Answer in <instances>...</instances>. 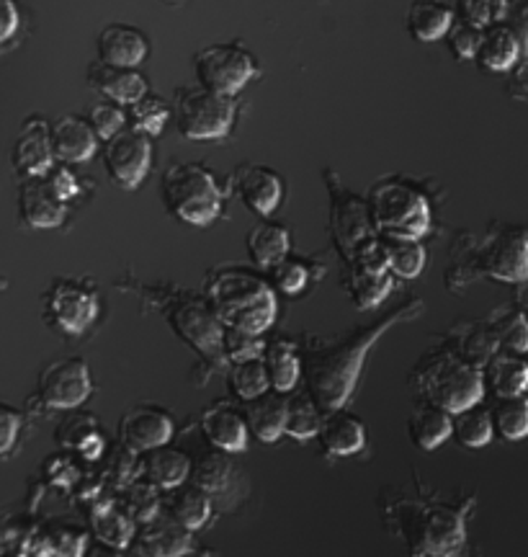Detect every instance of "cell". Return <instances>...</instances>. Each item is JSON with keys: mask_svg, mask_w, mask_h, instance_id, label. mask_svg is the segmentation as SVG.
Wrapping results in <instances>:
<instances>
[{"mask_svg": "<svg viewBox=\"0 0 528 557\" xmlns=\"http://www.w3.org/2000/svg\"><path fill=\"white\" fill-rule=\"evenodd\" d=\"M420 312L423 302L420 299H413L410 305H402V308L394 310L389 318H381L377 325H372V329L356 331L340 341H330V344H325L323 351L315 354L307 372V393L312 395V400L323 408V413L345 408V403H349L353 387H356V382L361 377V369H364L366 354L372 351V346L377 344L392 325H398L400 320H410L420 315Z\"/></svg>", "mask_w": 528, "mask_h": 557, "instance_id": "1", "label": "cell"}, {"mask_svg": "<svg viewBox=\"0 0 528 557\" xmlns=\"http://www.w3.org/2000/svg\"><path fill=\"white\" fill-rule=\"evenodd\" d=\"M467 504L402 498L385 506L387 524L405 540L410 557H456L467 542Z\"/></svg>", "mask_w": 528, "mask_h": 557, "instance_id": "2", "label": "cell"}, {"mask_svg": "<svg viewBox=\"0 0 528 557\" xmlns=\"http://www.w3.org/2000/svg\"><path fill=\"white\" fill-rule=\"evenodd\" d=\"M206 299L225 329H238L261 336L274 325L279 302L274 284L242 267L214 269L206 282Z\"/></svg>", "mask_w": 528, "mask_h": 557, "instance_id": "3", "label": "cell"}, {"mask_svg": "<svg viewBox=\"0 0 528 557\" xmlns=\"http://www.w3.org/2000/svg\"><path fill=\"white\" fill-rule=\"evenodd\" d=\"M413 382L423 398L447 408L451 416L479 406L485 387H488L482 367L472 364L454 348H439L430 357L420 359L418 367L413 369Z\"/></svg>", "mask_w": 528, "mask_h": 557, "instance_id": "4", "label": "cell"}, {"mask_svg": "<svg viewBox=\"0 0 528 557\" xmlns=\"http://www.w3.org/2000/svg\"><path fill=\"white\" fill-rule=\"evenodd\" d=\"M163 201L173 218L193 227H206L222 214L225 191L210 169L199 163H176L163 176Z\"/></svg>", "mask_w": 528, "mask_h": 557, "instance_id": "5", "label": "cell"}, {"mask_svg": "<svg viewBox=\"0 0 528 557\" xmlns=\"http://www.w3.org/2000/svg\"><path fill=\"white\" fill-rule=\"evenodd\" d=\"M369 212L377 233L394 238L420 240L433 222L426 194L402 181H379L369 194Z\"/></svg>", "mask_w": 528, "mask_h": 557, "instance_id": "6", "label": "cell"}, {"mask_svg": "<svg viewBox=\"0 0 528 557\" xmlns=\"http://www.w3.org/2000/svg\"><path fill=\"white\" fill-rule=\"evenodd\" d=\"M178 132L186 139H222L232 129L238 116V103L232 96L214 94V90L199 86L178 90L176 109Z\"/></svg>", "mask_w": 528, "mask_h": 557, "instance_id": "7", "label": "cell"}, {"mask_svg": "<svg viewBox=\"0 0 528 557\" xmlns=\"http://www.w3.org/2000/svg\"><path fill=\"white\" fill-rule=\"evenodd\" d=\"M199 86L214 90L222 96H238L250 81L259 75L253 54L242 50L240 45H210L193 58Z\"/></svg>", "mask_w": 528, "mask_h": 557, "instance_id": "8", "label": "cell"}, {"mask_svg": "<svg viewBox=\"0 0 528 557\" xmlns=\"http://www.w3.org/2000/svg\"><path fill=\"white\" fill-rule=\"evenodd\" d=\"M173 331L178 333L186 344L197 348L201 357L210 361H225V323L210 305V299L189 297L176 302V308L168 312Z\"/></svg>", "mask_w": 528, "mask_h": 557, "instance_id": "9", "label": "cell"}, {"mask_svg": "<svg viewBox=\"0 0 528 557\" xmlns=\"http://www.w3.org/2000/svg\"><path fill=\"white\" fill-rule=\"evenodd\" d=\"M47 320L65 336H83L99 318V295L73 278H58L47 292Z\"/></svg>", "mask_w": 528, "mask_h": 557, "instance_id": "10", "label": "cell"}, {"mask_svg": "<svg viewBox=\"0 0 528 557\" xmlns=\"http://www.w3.org/2000/svg\"><path fill=\"white\" fill-rule=\"evenodd\" d=\"M103 165L122 189H137L148 178L152 165V139L135 127H124L103 145Z\"/></svg>", "mask_w": 528, "mask_h": 557, "instance_id": "11", "label": "cell"}, {"mask_svg": "<svg viewBox=\"0 0 528 557\" xmlns=\"http://www.w3.org/2000/svg\"><path fill=\"white\" fill-rule=\"evenodd\" d=\"M37 387L39 398L47 408L73 410L80 408L90 398L93 380H90V369L86 361L80 357H67L41 369Z\"/></svg>", "mask_w": 528, "mask_h": 557, "instance_id": "12", "label": "cell"}, {"mask_svg": "<svg viewBox=\"0 0 528 557\" xmlns=\"http://www.w3.org/2000/svg\"><path fill=\"white\" fill-rule=\"evenodd\" d=\"M479 269L500 282H528V235L520 230H503L492 235L479 250Z\"/></svg>", "mask_w": 528, "mask_h": 557, "instance_id": "13", "label": "cell"}, {"mask_svg": "<svg viewBox=\"0 0 528 557\" xmlns=\"http://www.w3.org/2000/svg\"><path fill=\"white\" fill-rule=\"evenodd\" d=\"M330 227H332V238H336L340 253H343L345 259H351L353 250H356L361 243L369 240L372 235H377V227H374V220L369 212V201L343 191L340 189V184L332 186Z\"/></svg>", "mask_w": 528, "mask_h": 557, "instance_id": "14", "label": "cell"}, {"mask_svg": "<svg viewBox=\"0 0 528 557\" xmlns=\"http://www.w3.org/2000/svg\"><path fill=\"white\" fill-rule=\"evenodd\" d=\"M120 438L135 455L165 447L173 438V418L168 410L152 406V403L131 406L120 421Z\"/></svg>", "mask_w": 528, "mask_h": 557, "instance_id": "15", "label": "cell"}, {"mask_svg": "<svg viewBox=\"0 0 528 557\" xmlns=\"http://www.w3.org/2000/svg\"><path fill=\"white\" fill-rule=\"evenodd\" d=\"M129 547L135 549L137 557H184L191 553L193 537L191 529L173 519L168 511H160L152 519L142 521Z\"/></svg>", "mask_w": 528, "mask_h": 557, "instance_id": "16", "label": "cell"}, {"mask_svg": "<svg viewBox=\"0 0 528 557\" xmlns=\"http://www.w3.org/2000/svg\"><path fill=\"white\" fill-rule=\"evenodd\" d=\"M52 127L41 116H32L21 127V135L13 145V165L21 176L45 178L54 169Z\"/></svg>", "mask_w": 528, "mask_h": 557, "instance_id": "17", "label": "cell"}, {"mask_svg": "<svg viewBox=\"0 0 528 557\" xmlns=\"http://www.w3.org/2000/svg\"><path fill=\"white\" fill-rule=\"evenodd\" d=\"M201 431L214 449L227 451V455H238V451L248 449L250 429L246 410L235 408L229 400H217L204 410Z\"/></svg>", "mask_w": 528, "mask_h": 557, "instance_id": "18", "label": "cell"}, {"mask_svg": "<svg viewBox=\"0 0 528 557\" xmlns=\"http://www.w3.org/2000/svg\"><path fill=\"white\" fill-rule=\"evenodd\" d=\"M232 186L242 205L253 209L259 218H268L281 205L284 181L266 165H240L232 176Z\"/></svg>", "mask_w": 528, "mask_h": 557, "instance_id": "19", "label": "cell"}, {"mask_svg": "<svg viewBox=\"0 0 528 557\" xmlns=\"http://www.w3.org/2000/svg\"><path fill=\"white\" fill-rule=\"evenodd\" d=\"M18 212L24 225H29L34 230H52L65 222L67 205L58 199V194L52 191L47 176L26 178L18 191Z\"/></svg>", "mask_w": 528, "mask_h": 557, "instance_id": "20", "label": "cell"}, {"mask_svg": "<svg viewBox=\"0 0 528 557\" xmlns=\"http://www.w3.org/2000/svg\"><path fill=\"white\" fill-rule=\"evenodd\" d=\"M148 37L129 24H109L99 34V58L106 65L137 70L148 58Z\"/></svg>", "mask_w": 528, "mask_h": 557, "instance_id": "21", "label": "cell"}, {"mask_svg": "<svg viewBox=\"0 0 528 557\" xmlns=\"http://www.w3.org/2000/svg\"><path fill=\"white\" fill-rule=\"evenodd\" d=\"M52 148L60 163H86L99 150V135L83 116L65 114L52 124Z\"/></svg>", "mask_w": 528, "mask_h": 557, "instance_id": "22", "label": "cell"}, {"mask_svg": "<svg viewBox=\"0 0 528 557\" xmlns=\"http://www.w3.org/2000/svg\"><path fill=\"white\" fill-rule=\"evenodd\" d=\"M88 83L93 86L99 94L106 96L109 101L120 103V107H131L148 96V81L144 75L137 73V70L129 67H114L106 65V62H93L88 67Z\"/></svg>", "mask_w": 528, "mask_h": 557, "instance_id": "23", "label": "cell"}, {"mask_svg": "<svg viewBox=\"0 0 528 557\" xmlns=\"http://www.w3.org/2000/svg\"><path fill=\"white\" fill-rule=\"evenodd\" d=\"M317 438L323 444L325 455L351 457L366 447V429L359 416L349 413L345 408H338L323 416V426H319Z\"/></svg>", "mask_w": 528, "mask_h": 557, "instance_id": "24", "label": "cell"}, {"mask_svg": "<svg viewBox=\"0 0 528 557\" xmlns=\"http://www.w3.org/2000/svg\"><path fill=\"white\" fill-rule=\"evenodd\" d=\"M193 462L184 449L176 447H158L142 455V478L155 483L160 491H173V487L184 485L191 478Z\"/></svg>", "mask_w": 528, "mask_h": 557, "instance_id": "25", "label": "cell"}, {"mask_svg": "<svg viewBox=\"0 0 528 557\" xmlns=\"http://www.w3.org/2000/svg\"><path fill=\"white\" fill-rule=\"evenodd\" d=\"M407 434L418 449H439L451 436V413L436 403L423 400L410 410Z\"/></svg>", "mask_w": 528, "mask_h": 557, "instance_id": "26", "label": "cell"}, {"mask_svg": "<svg viewBox=\"0 0 528 557\" xmlns=\"http://www.w3.org/2000/svg\"><path fill=\"white\" fill-rule=\"evenodd\" d=\"M246 418L248 429L259 442L274 444L279 442L287 426V400L281 393H263L261 398L246 403Z\"/></svg>", "mask_w": 528, "mask_h": 557, "instance_id": "27", "label": "cell"}, {"mask_svg": "<svg viewBox=\"0 0 528 557\" xmlns=\"http://www.w3.org/2000/svg\"><path fill=\"white\" fill-rule=\"evenodd\" d=\"M482 372L485 385H490L498 398H518L528 389V361L520 359V354L500 348Z\"/></svg>", "mask_w": 528, "mask_h": 557, "instance_id": "28", "label": "cell"}, {"mask_svg": "<svg viewBox=\"0 0 528 557\" xmlns=\"http://www.w3.org/2000/svg\"><path fill=\"white\" fill-rule=\"evenodd\" d=\"M191 480L210 493L214 504L232 496L235 487L240 485V475L238 470H235V462L227 457V451L219 449L210 451V455H204L197 465H193Z\"/></svg>", "mask_w": 528, "mask_h": 557, "instance_id": "29", "label": "cell"}, {"mask_svg": "<svg viewBox=\"0 0 528 557\" xmlns=\"http://www.w3.org/2000/svg\"><path fill=\"white\" fill-rule=\"evenodd\" d=\"M171 496L165 500V511L171 513L173 519H178L180 524L186 529H191V532H197L210 521L212 517V508H214V500L210 493L204 491V487H199L197 483H184L178 487H173L168 491Z\"/></svg>", "mask_w": 528, "mask_h": 557, "instance_id": "30", "label": "cell"}, {"mask_svg": "<svg viewBox=\"0 0 528 557\" xmlns=\"http://www.w3.org/2000/svg\"><path fill=\"white\" fill-rule=\"evenodd\" d=\"M520 52H524V45H520L518 34L511 29V26L495 24L490 29L482 32V45H479L477 60L482 62L485 70H492V73H505L516 65Z\"/></svg>", "mask_w": 528, "mask_h": 557, "instance_id": "31", "label": "cell"}, {"mask_svg": "<svg viewBox=\"0 0 528 557\" xmlns=\"http://www.w3.org/2000/svg\"><path fill=\"white\" fill-rule=\"evenodd\" d=\"M289 230L284 225H276V222H261L248 235V256L261 269H274L276 263L289 259Z\"/></svg>", "mask_w": 528, "mask_h": 557, "instance_id": "32", "label": "cell"}, {"mask_svg": "<svg viewBox=\"0 0 528 557\" xmlns=\"http://www.w3.org/2000/svg\"><path fill=\"white\" fill-rule=\"evenodd\" d=\"M392 284H394V274L389 269L351 263L349 292L359 310L379 308V305L389 297V292H392Z\"/></svg>", "mask_w": 528, "mask_h": 557, "instance_id": "33", "label": "cell"}, {"mask_svg": "<svg viewBox=\"0 0 528 557\" xmlns=\"http://www.w3.org/2000/svg\"><path fill=\"white\" fill-rule=\"evenodd\" d=\"M263 361H266L271 389L276 393H291L297 385H300L302 377V359L300 348L291 341H274V344L266 346V354H263Z\"/></svg>", "mask_w": 528, "mask_h": 557, "instance_id": "34", "label": "cell"}, {"mask_svg": "<svg viewBox=\"0 0 528 557\" xmlns=\"http://www.w3.org/2000/svg\"><path fill=\"white\" fill-rule=\"evenodd\" d=\"M454 26V11L439 0H415L407 11V29L418 41H439Z\"/></svg>", "mask_w": 528, "mask_h": 557, "instance_id": "35", "label": "cell"}, {"mask_svg": "<svg viewBox=\"0 0 528 557\" xmlns=\"http://www.w3.org/2000/svg\"><path fill=\"white\" fill-rule=\"evenodd\" d=\"M451 336L456 338L454 351L482 369L500 351L498 336L490 329V323H462L451 331Z\"/></svg>", "mask_w": 528, "mask_h": 557, "instance_id": "36", "label": "cell"}, {"mask_svg": "<svg viewBox=\"0 0 528 557\" xmlns=\"http://www.w3.org/2000/svg\"><path fill=\"white\" fill-rule=\"evenodd\" d=\"M451 436L456 438L462 447L467 449H482L488 447L495 436V426H492V413L485 408L472 406L467 410H458L451 416Z\"/></svg>", "mask_w": 528, "mask_h": 557, "instance_id": "37", "label": "cell"}, {"mask_svg": "<svg viewBox=\"0 0 528 557\" xmlns=\"http://www.w3.org/2000/svg\"><path fill=\"white\" fill-rule=\"evenodd\" d=\"M381 246H385V256L389 263V271L400 278H415L420 276L423 267H426V248L420 240L413 238H394V235H379Z\"/></svg>", "mask_w": 528, "mask_h": 557, "instance_id": "38", "label": "cell"}, {"mask_svg": "<svg viewBox=\"0 0 528 557\" xmlns=\"http://www.w3.org/2000/svg\"><path fill=\"white\" fill-rule=\"evenodd\" d=\"M319 426H323V408L312 400V395H291L287 400V426H284V434L297 438V442H307V438H317Z\"/></svg>", "mask_w": 528, "mask_h": 557, "instance_id": "39", "label": "cell"}, {"mask_svg": "<svg viewBox=\"0 0 528 557\" xmlns=\"http://www.w3.org/2000/svg\"><path fill=\"white\" fill-rule=\"evenodd\" d=\"M490 329L495 331L498 344L503 351H513V354H526L528 351V318L524 310L511 308H498L490 315Z\"/></svg>", "mask_w": 528, "mask_h": 557, "instance_id": "40", "label": "cell"}, {"mask_svg": "<svg viewBox=\"0 0 528 557\" xmlns=\"http://www.w3.org/2000/svg\"><path fill=\"white\" fill-rule=\"evenodd\" d=\"M93 529H96V537L106 545H114L120 549H127L135 540V519L129 517L127 508L120 506H103L99 511L93 513Z\"/></svg>", "mask_w": 528, "mask_h": 557, "instance_id": "41", "label": "cell"}, {"mask_svg": "<svg viewBox=\"0 0 528 557\" xmlns=\"http://www.w3.org/2000/svg\"><path fill=\"white\" fill-rule=\"evenodd\" d=\"M229 387H232V393L246 403L261 398L263 393H268L271 380H268V369L263 357L235 361V364L229 367Z\"/></svg>", "mask_w": 528, "mask_h": 557, "instance_id": "42", "label": "cell"}, {"mask_svg": "<svg viewBox=\"0 0 528 557\" xmlns=\"http://www.w3.org/2000/svg\"><path fill=\"white\" fill-rule=\"evenodd\" d=\"M492 426L495 434L505 442H520L528 436V398H498L492 410Z\"/></svg>", "mask_w": 528, "mask_h": 557, "instance_id": "43", "label": "cell"}, {"mask_svg": "<svg viewBox=\"0 0 528 557\" xmlns=\"http://www.w3.org/2000/svg\"><path fill=\"white\" fill-rule=\"evenodd\" d=\"M171 114L173 111L168 103L160 99V96L148 94V96H142L137 103H131V122H135L131 127L144 132V135H150V137H158V135H163Z\"/></svg>", "mask_w": 528, "mask_h": 557, "instance_id": "44", "label": "cell"}, {"mask_svg": "<svg viewBox=\"0 0 528 557\" xmlns=\"http://www.w3.org/2000/svg\"><path fill=\"white\" fill-rule=\"evenodd\" d=\"M124 508L135 521H148L160 513V487L155 483H150L148 478L137 480L131 483V487L124 496Z\"/></svg>", "mask_w": 528, "mask_h": 557, "instance_id": "45", "label": "cell"}, {"mask_svg": "<svg viewBox=\"0 0 528 557\" xmlns=\"http://www.w3.org/2000/svg\"><path fill=\"white\" fill-rule=\"evenodd\" d=\"M458 11L467 24L477 26V29H490L508 16L511 3L508 0H458Z\"/></svg>", "mask_w": 528, "mask_h": 557, "instance_id": "46", "label": "cell"}, {"mask_svg": "<svg viewBox=\"0 0 528 557\" xmlns=\"http://www.w3.org/2000/svg\"><path fill=\"white\" fill-rule=\"evenodd\" d=\"M266 341H261V336L248 331H238V329H225V359L227 364H235V361H246V359H261L266 354Z\"/></svg>", "mask_w": 528, "mask_h": 557, "instance_id": "47", "label": "cell"}, {"mask_svg": "<svg viewBox=\"0 0 528 557\" xmlns=\"http://www.w3.org/2000/svg\"><path fill=\"white\" fill-rule=\"evenodd\" d=\"M88 122H90V127L96 129L99 139L106 143V139L120 135V132L127 127V114H124V107H120V103L106 99V101L96 103V107L90 109Z\"/></svg>", "mask_w": 528, "mask_h": 557, "instance_id": "48", "label": "cell"}, {"mask_svg": "<svg viewBox=\"0 0 528 557\" xmlns=\"http://www.w3.org/2000/svg\"><path fill=\"white\" fill-rule=\"evenodd\" d=\"M268 271H271V284L289 297L300 295L310 282V269L304 267L302 261H294V259H284L281 263H276V267Z\"/></svg>", "mask_w": 528, "mask_h": 557, "instance_id": "49", "label": "cell"}, {"mask_svg": "<svg viewBox=\"0 0 528 557\" xmlns=\"http://www.w3.org/2000/svg\"><path fill=\"white\" fill-rule=\"evenodd\" d=\"M47 549L54 557H83V553L88 549V537L86 532L75 527H60L47 540Z\"/></svg>", "mask_w": 528, "mask_h": 557, "instance_id": "50", "label": "cell"}, {"mask_svg": "<svg viewBox=\"0 0 528 557\" xmlns=\"http://www.w3.org/2000/svg\"><path fill=\"white\" fill-rule=\"evenodd\" d=\"M482 32L477 26H472L464 21L462 26H456L454 34H451V50L458 60H472L479 54V45H482Z\"/></svg>", "mask_w": 528, "mask_h": 557, "instance_id": "51", "label": "cell"}, {"mask_svg": "<svg viewBox=\"0 0 528 557\" xmlns=\"http://www.w3.org/2000/svg\"><path fill=\"white\" fill-rule=\"evenodd\" d=\"M21 423H24V418H21L18 410L0 403V457H5L13 449V444H16L18 438Z\"/></svg>", "mask_w": 528, "mask_h": 557, "instance_id": "52", "label": "cell"}, {"mask_svg": "<svg viewBox=\"0 0 528 557\" xmlns=\"http://www.w3.org/2000/svg\"><path fill=\"white\" fill-rule=\"evenodd\" d=\"M47 181H50L52 191L58 194V199L65 201V205L80 194V181L71 169H67V165H58V169H52L47 173Z\"/></svg>", "mask_w": 528, "mask_h": 557, "instance_id": "53", "label": "cell"}, {"mask_svg": "<svg viewBox=\"0 0 528 557\" xmlns=\"http://www.w3.org/2000/svg\"><path fill=\"white\" fill-rule=\"evenodd\" d=\"M21 26V13L16 0H0V47L16 37Z\"/></svg>", "mask_w": 528, "mask_h": 557, "instance_id": "54", "label": "cell"}, {"mask_svg": "<svg viewBox=\"0 0 528 557\" xmlns=\"http://www.w3.org/2000/svg\"><path fill=\"white\" fill-rule=\"evenodd\" d=\"M508 16H511V29L518 34L524 50H528V0H518V3L508 11Z\"/></svg>", "mask_w": 528, "mask_h": 557, "instance_id": "55", "label": "cell"}, {"mask_svg": "<svg viewBox=\"0 0 528 557\" xmlns=\"http://www.w3.org/2000/svg\"><path fill=\"white\" fill-rule=\"evenodd\" d=\"M83 557H124V549L114 547V545H106V542H96V545H88L86 553Z\"/></svg>", "mask_w": 528, "mask_h": 557, "instance_id": "56", "label": "cell"}, {"mask_svg": "<svg viewBox=\"0 0 528 557\" xmlns=\"http://www.w3.org/2000/svg\"><path fill=\"white\" fill-rule=\"evenodd\" d=\"M165 3H178V0H165Z\"/></svg>", "mask_w": 528, "mask_h": 557, "instance_id": "57", "label": "cell"}, {"mask_svg": "<svg viewBox=\"0 0 528 557\" xmlns=\"http://www.w3.org/2000/svg\"><path fill=\"white\" fill-rule=\"evenodd\" d=\"M5 287V282H0V289H3Z\"/></svg>", "mask_w": 528, "mask_h": 557, "instance_id": "58", "label": "cell"}]
</instances>
